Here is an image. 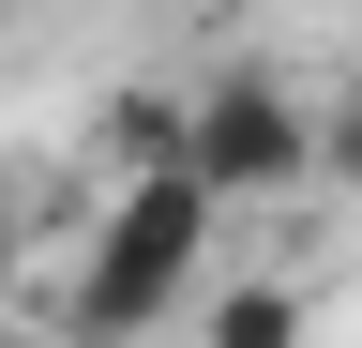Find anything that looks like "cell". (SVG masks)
Wrapping results in <instances>:
<instances>
[{"mask_svg": "<svg viewBox=\"0 0 362 348\" xmlns=\"http://www.w3.org/2000/svg\"><path fill=\"white\" fill-rule=\"evenodd\" d=\"M197 273H211V197L181 182V167H136V182L106 197V228H90V257H76V348L151 333Z\"/></svg>", "mask_w": 362, "mask_h": 348, "instance_id": "6da1fadb", "label": "cell"}, {"mask_svg": "<svg viewBox=\"0 0 362 348\" xmlns=\"http://www.w3.org/2000/svg\"><path fill=\"white\" fill-rule=\"evenodd\" d=\"M302 167H317V121L272 91L257 61H242V76H211V91L181 106V182H197L211 212H226V197H287Z\"/></svg>", "mask_w": 362, "mask_h": 348, "instance_id": "7a4b0ae2", "label": "cell"}, {"mask_svg": "<svg viewBox=\"0 0 362 348\" xmlns=\"http://www.w3.org/2000/svg\"><path fill=\"white\" fill-rule=\"evenodd\" d=\"M302 333H317L302 288H272V273H242V288L211 303V348H302Z\"/></svg>", "mask_w": 362, "mask_h": 348, "instance_id": "3957f363", "label": "cell"}, {"mask_svg": "<svg viewBox=\"0 0 362 348\" xmlns=\"http://www.w3.org/2000/svg\"><path fill=\"white\" fill-rule=\"evenodd\" d=\"M317 167H332V182L362 197V106H332V121H317Z\"/></svg>", "mask_w": 362, "mask_h": 348, "instance_id": "277c9868", "label": "cell"}, {"mask_svg": "<svg viewBox=\"0 0 362 348\" xmlns=\"http://www.w3.org/2000/svg\"><path fill=\"white\" fill-rule=\"evenodd\" d=\"M0 348H76V333H0Z\"/></svg>", "mask_w": 362, "mask_h": 348, "instance_id": "5b68a950", "label": "cell"}, {"mask_svg": "<svg viewBox=\"0 0 362 348\" xmlns=\"http://www.w3.org/2000/svg\"><path fill=\"white\" fill-rule=\"evenodd\" d=\"M0 16H16V0H0Z\"/></svg>", "mask_w": 362, "mask_h": 348, "instance_id": "8992f818", "label": "cell"}, {"mask_svg": "<svg viewBox=\"0 0 362 348\" xmlns=\"http://www.w3.org/2000/svg\"><path fill=\"white\" fill-rule=\"evenodd\" d=\"M0 212H16V197H0Z\"/></svg>", "mask_w": 362, "mask_h": 348, "instance_id": "52a82bcc", "label": "cell"}]
</instances>
